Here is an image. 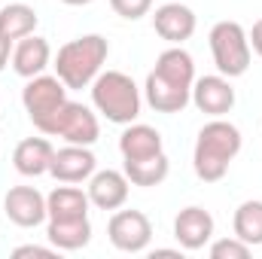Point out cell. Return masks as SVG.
<instances>
[{
	"label": "cell",
	"instance_id": "obj_1",
	"mask_svg": "<svg viewBox=\"0 0 262 259\" xmlns=\"http://www.w3.org/2000/svg\"><path fill=\"white\" fill-rule=\"evenodd\" d=\"M192 82H195V61L183 46L165 49L156 67L146 76L143 98L156 113H183L192 101Z\"/></svg>",
	"mask_w": 262,
	"mask_h": 259
},
{
	"label": "cell",
	"instance_id": "obj_2",
	"mask_svg": "<svg viewBox=\"0 0 262 259\" xmlns=\"http://www.w3.org/2000/svg\"><path fill=\"white\" fill-rule=\"evenodd\" d=\"M241 143L244 140H241L238 125L226 122L223 116L210 119L198 131L195 149H192V168H195L198 180L220 183L229 174V165L235 162V156L241 153Z\"/></svg>",
	"mask_w": 262,
	"mask_h": 259
},
{
	"label": "cell",
	"instance_id": "obj_3",
	"mask_svg": "<svg viewBox=\"0 0 262 259\" xmlns=\"http://www.w3.org/2000/svg\"><path fill=\"white\" fill-rule=\"evenodd\" d=\"M110 55V43L101 34H85L64 43L55 55V76L67 89H89L95 76L104 70V61Z\"/></svg>",
	"mask_w": 262,
	"mask_h": 259
},
{
	"label": "cell",
	"instance_id": "obj_4",
	"mask_svg": "<svg viewBox=\"0 0 262 259\" xmlns=\"http://www.w3.org/2000/svg\"><path fill=\"white\" fill-rule=\"evenodd\" d=\"M92 89V107L116 125H131L140 116V89L122 70H101L95 76Z\"/></svg>",
	"mask_w": 262,
	"mask_h": 259
},
{
	"label": "cell",
	"instance_id": "obj_5",
	"mask_svg": "<svg viewBox=\"0 0 262 259\" xmlns=\"http://www.w3.org/2000/svg\"><path fill=\"white\" fill-rule=\"evenodd\" d=\"M210 55H213V64L223 76L235 79V76H244L247 67H250V40H247V31L238 25V21H216L210 28Z\"/></svg>",
	"mask_w": 262,
	"mask_h": 259
},
{
	"label": "cell",
	"instance_id": "obj_6",
	"mask_svg": "<svg viewBox=\"0 0 262 259\" xmlns=\"http://www.w3.org/2000/svg\"><path fill=\"white\" fill-rule=\"evenodd\" d=\"M67 89L58 76H49V73H40V76H31L28 85L21 89V104H25V113L28 119L34 122V128L40 134H46L49 122L55 119V113L67 104Z\"/></svg>",
	"mask_w": 262,
	"mask_h": 259
},
{
	"label": "cell",
	"instance_id": "obj_7",
	"mask_svg": "<svg viewBox=\"0 0 262 259\" xmlns=\"http://www.w3.org/2000/svg\"><path fill=\"white\" fill-rule=\"evenodd\" d=\"M46 137H61L67 143H76V146H92L101 137V122H98V116H95L92 107L67 98V104L55 113V119L49 122Z\"/></svg>",
	"mask_w": 262,
	"mask_h": 259
},
{
	"label": "cell",
	"instance_id": "obj_8",
	"mask_svg": "<svg viewBox=\"0 0 262 259\" xmlns=\"http://www.w3.org/2000/svg\"><path fill=\"white\" fill-rule=\"evenodd\" d=\"M107 238L122 253H143L152 241V223L143 210H116L107 223Z\"/></svg>",
	"mask_w": 262,
	"mask_h": 259
},
{
	"label": "cell",
	"instance_id": "obj_9",
	"mask_svg": "<svg viewBox=\"0 0 262 259\" xmlns=\"http://www.w3.org/2000/svg\"><path fill=\"white\" fill-rule=\"evenodd\" d=\"M3 213L18 229H34L43 220H49L46 195L40 192V189H34V186H12L6 192V198H3Z\"/></svg>",
	"mask_w": 262,
	"mask_h": 259
},
{
	"label": "cell",
	"instance_id": "obj_10",
	"mask_svg": "<svg viewBox=\"0 0 262 259\" xmlns=\"http://www.w3.org/2000/svg\"><path fill=\"white\" fill-rule=\"evenodd\" d=\"M192 104H195L201 113L213 116V119L232 113V107H235V89H232V79L223 76V73L198 76L195 82H192Z\"/></svg>",
	"mask_w": 262,
	"mask_h": 259
},
{
	"label": "cell",
	"instance_id": "obj_11",
	"mask_svg": "<svg viewBox=\"0 0 262 259\" xmlns=\"http://www.w3.org/2000/svg\"><path fill=\"white\" fill-rule=\"evenodd\" d=\"M95 171H98V159H95V153L89 146L67 143L64 149H55L52 153L49 174L58 183H85Z\"/></svg>",
	"mask_w": 262,
	"mask_h": 259
},
{
	"label": "cell",
	"instance_id": "obj_12",
	"mask_svg": "<svg viewBox=\"0 0 262 259\" xmlns=\"http://www.w3.org/2000/svg\"><path fill=\"white\" fill-rule=\"evenodd\" d=\"M195 12L186 3H162L152 12V28L162 40H168L171 46H183L192 34H195Z\"/></svg>",
	"mask_w": 262,
	"mask_h": 259
},
{
	"label": "cell",
	"instance_id": "obj_13",
	"mask_svg": "<svg viewBox=\"0 0 262 259\" xmlns=\"http://www.w3.org/2000/svg\"><path fill=\"white\" fill-rule=\"evenodd\" d=\"M174 238L183 250H201L210 244L213 238V217L204 210V207H183L177 217H174Z\"/></svg>",
	"mask_w": 262,
	"mask_h": 259
},
{
	"label": "cell",
	"instance_id": "obj_14",
	"mask_svg": "<svg viewBox=\"0 0 262 259\" xmlns=\"http://www.w3.org/2000/svg\"><path fill=\"white\" fill-rule=\"evenodd\" d=\"M128 177L125 171H95L89 177V201L98 207V210H119L125 201H128Z\"/></svg>",
	"mask_w": 262,
	"mask_h": 259
},
{
	"label": "cell",
	"instance_id": "obj_15",
	"mask_svg": "<svg viewBox=\"0 0 262 259\" xmlns=\"http://www.w3.org/2000/svg\"><path fill=\"white\" fill-rule=\"evenodd\" d=\"M52 61V49L43 37L37 34H28L21 40H15V49H12V70L25 79L31 76H40Z\"/></svg>",
	"mask_w": 262,
	"mask_h": 259
},
{
	"label": "cell",
	"instance_id": "obj_16",
	"mask_svg": "<svg viewBox=\"0 0 262 259\" xmlns=\"http://www.w3.org/2000/svg\"><path fill=\"white\" fill-rule=\"evenodd\" d=\"M52 153H55V146L46 137H25L12 153V165L21 177H43V174H49Z\"/></svg>",
	"mask_w": 262,
	"mask_h": 259
},
{
	"label": "cell",
	"instance_id": "obj_17",
	"mask_svg": "<svg viewBox=\"0 0 262 259\" xmlns=\"http://www.w3.org/2000/svg\"><path fill=\"white\" fill-rule=\"evenodd\" d=\"M119 153H122V162H137V159L159 156V153H165L162 134H159V128H152V125L131 122V125H125L122 137H119Z\"/></svg>",
	"mask_w": 262,
	"mask_h": 259
},
{
	"label": "cell",
	"instance_id": "obj_18",
	"mask_svg": "<svg viewBox=\"0 0 262 259\" xmlns=\"http://www.w3.org/2000/svg\"><path fill=\"white\" fill-rule=\"evenodd\" d=\"M46 238H49V244L58 247L61 253L82 250V247L92 241V223H89V217H79V220H49Z\"/></svg>",
	"mask_w": 262,
	"mask_h": 259
},
{
	"label": "cell",
	"instance_id": "obj_19",
	"mask_svg": "<svg viewBox=\"0 0 262 259\" xmlns=\"http://www.w3.org/2000/svg\"><path fill=\"white\" fill-rule=\"evenodd\" d=\"M89 192H82L79 186L64 183V186H55L52 192L46 195V210H49V220H79V217H89Z\"/></svg>",
	"mask_w": 262,
	"mask_h": 259
},
{
	"label": "cell",
	"instance_id": "obj_20",
	"mask_svg": "<svg viewBox=\"0 0 262 259\" xmlns=\"http://www.w3.org/2000/svg\"><path fill=\"white\" fill-rule=\"evenodd\" d=\"M122 171H125V177H128L131 186H143V189H149V186H159V183L168 180V174H171V162H168L165 153H159V156H149V159L125 162Z\"/></svg>",
	"mask_w": 262,
	"mask_h": 259
},
{
	"label": "cell",
	"instance_id": "obj_21",
	"mask_svg": "<svg viewBox=\"0 0 262 259\" xmlns=\"http://www.w3.org/2000/svg\"><path fill=\"white\" fill-rule=\"evenodd\" d=\"M37 31V12L28 3H6L0 9V37L6 40H21Z\"/></svg>",
	"mask_w": 262,
	"mask_h": 259
},
{
	"label": "cell",
	"instance_id": "obj_22",
	"mask_svg": "<svg viewBox=\"0 0 262 259\" xmlns=\"http://www.w3.org/2000/svg\"><path fill=\"white\" fill-rule=\"evenodd\" d=\"M232 229H235V238H241L250 247H259L262 244V201L250 198V201L238 204V210L232 217Z\"/></svg>",
	"mask_w": 262,
	"mask_h": 259
},
{
	"label": "cell",
	"instance_id": "obj_23",
	"mask_svg": "<svg viewBox=\"0 0 262 259\" xmlns=\"http://www.w3.org/2000/svg\"><path fill=\"white\" fill-rule=\"evenodd\" d=\"M250 250H253L250 244H244L241 238L232 235V238H220V241H213L207 253H210V259H247L250 256Z\"/></svg>",
	"mask_w": 262,
	"mask_h": 259
},
{
	"label": "cell",
	"instance_id": "obj_24",
	"mask_svg": "<svg viewBox=\"0 0 262 259\" xmlns=\"http://www.w3.org/2000/svg\"><path fill=\"white\" fill-rule=\"evenodd\" d=\"M110 6H113L116 15H122L128 21H137L152 9V0H110Z\"/></svg>",
	"mask_w": 262,
	"mask_h": 259
},
{
	"label": "cell",
	"instance_id": "obj_25",
	"mask_svg": "<svg viewBox=\"0 0 262 259\" xmlns=\"http://www.w3.org/2000/svg\"><path fill=\"white\" fill-rule=\"evenodd\" d=\"M58 253H61L58 247H37V244H25V247H15V250H12V256L15 259H25V256L52 259V256H58Z\"/></svg>",
	"mask_w": 262,
	"mask_h": 259
},
{
	"label": "cell",
	"instance_id": "obj_26",
	"mask_svg": "<svg viewBox=\"0 0 262 259\" xmlns=\"http://www.w3.org/2000/svg\"><path fill=\"white\" fill-rule=\"evenodd\" d=\"M247 40H250V49H253V52H256V55L262 58V18L256 21V25H253V28H250Z\"/></svg>",
	"mask_w": 262,
	"mask_h": 259
},
{
	"label": "cell",
	"instance_id": "obj_27",
	"mask_svg": "<svg viewBox=\"0 0 262 259\" xmlns=\"http://www.w3.org/2000/svg\"><path fill=\"white\" fill-rule=\"evenodd\" d=\"M9 55H12V40H6V37H0V70L9 64Z\"/></svg>",
	"mask_w": 262,
	"mask_h": 259
},
{
	"label": "cell",
	"instance_id": "obj_28",
	"mask_svg": "<svg viewBox=\"0 0 262 259\" xmlns=\"http://www.w3.org/2000/svg\"><path fill=\"white\" fill-rule=\"evenodd\" d=\"M67 6H89V3H95V0H61Z\"/></svg>",
	"mask_w": 262,
	"mask_h": 259
}]
</instances>
